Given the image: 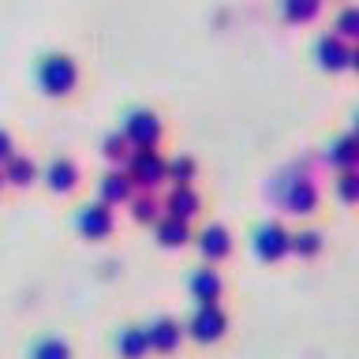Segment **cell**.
Segmentation results:
<instances>
[{"instance_id": "1", "label": "cell", "mask_w": 359, "mask_h": 359, "mask_svg": "<svg viewBox=\"0 0 359 359\" xmlns=\"http://www.w3.org/2000/svg\"><path fill=\"white\" fill-rule=\"evenodd\" d=\"M38 83L45 94L60 97V94H72V86L79 83V67L72 56H45L41 67H38Z\"/></svg>"}, {"instance_id": "2", "label": "cell", "mask_w": 359, "mask_h": 359, "mask_svg": "<svg viewBox=\"0 0 359 359\" xmlns=\"http://www.w3.org/2000/svg\"><path fill=\"white\" fill-rule=\"evenodd\" d=\"M131 184L135 187H146L150 191L154 184H161V180H168V165L157 157L154 146H139V150L131 154Z\"/></svg>"}, {"instance_id": "3", "label": "cell", "mask_w": 359, "mask_h": 359, "mask_svg": "<svg viewBox=\"0 0 359 359\" xmlns=\"http://www.w3.org/2000/svg\"><path fill=\"white\" fill-rule=\"evenodd\" d=\"M123 135L131 139V146H157V139H161V120L154 112H131L128 123H123Z\"/></svg>"}, {"instance_id": "4", "label": "cell", "mask_w": 359, "mask_h": 359, "mask_svg": "<svg viewBox=\"0 0 359 359\" xmlns=\"http://www.w3.org/2000/svg\"><path fill=\"white\" fill-rule=\"evenodd\" d=\"M79 229H83L90 240H97V236H109V232H112V210H109V202L86 206L83 213H79Z\"/></svg>"}, {"instance_id": "5", "label": "cell", "mask_w": 359, "mask_h": 359, "mask_svg": "<svg viewBox=\"0 0 359 359\" xmlns=\"http://www.w3.org/2000/svg\"><path fill=\"white\" fill-rule=\"evenodd\" d=\"M165 210H168V217H180V221H187L191 213L198 210V198H195V191H191V187H176L172 195H168Z\"/></svg>"}, {"instance_id": "6", "label": "cell", "mask_w": 359, "mask_h": 359, "mask_svg": "<svg viewBox=\"0 0 359 359\" xmlns=\"http://www.w3.org/2000/svg\"><path fill=\"white\" fill-rule=\"evenodd\" d=\"M75 180H79L75 165H72V161H64V157L45 168V184H49L53 191H72V187H75Z\"/></svg>"}, {"instance_id": "7", "label": "cell", "mask_w": 359, "mask_h": 359, "mask_svg": "<svg viewBox=\"0 0 359 359\" xmlns=\"http://www.w3.org/2000/svg\"><path fill=\"white\" fill-rule=\"evenodd\" d=\"M131 176L128 172H109L105 180H101V198L105 202H128L131 198Z\"/></svg>"}, {"instance_id": "8", "label": "cell", "mask_w": 359, "mask_h": 359, "mask_svg": "<svg viewBox=\"0 0 359 359\" xmlns=\"http://www.w3.org/2000/svg\"><path fill=\"white\" fill-rule=\"evenodd\" d=\"M4 165H8V168H4V180H8V184H15V187H27V184H34V180H38V168H34V161H27V157H15V154H11Z\"/></svg>"}, {"instance_id": "9", "label": "cell", "mask_w": 359, "mask_h": 359, "mask_svg": "<svg viewBox=\"0 0 359 359\" xmlns=\"http://www.w3.org/2000/svg\"><path fill=\"white\" fill-rule=\"evenodd\" d=\"M116 348H120V352L128 355V359H139V355L146 352V348H150V333H142V330H128V333H123L120 341H116Z\"/></svg>"}, {"instance_id": "10", "label": "cell", "mask_w": 359, "mask_h": 359, "mask_svg": "<svg viewBox=\"0 0 359 359\" xmlns=\"http://www.w3.org/2000/svg\"><path fill=\"white\" fill-rule=\"evenodd\" d=\"M157 236H161L165 247H176V243L187 240V224L180 221V217H165L161 224H157Z\"/></svg>"}, {"instance_id": "11", "label": "cell", "mask_w": 359, "mask_h": 359, "mask_svg": "<svg viewBox=\"0 0 359 359\" xmlns=\"http://www.w3.org/2000/svg\"><path fill=\"white\" fill-rule=\"evenodd\" d=\"M168 180H172L176 187H187L191 180H195V161H191V157H176V161L168 165Z\"/></svg>"}, {"instance_id": "12", "label": "cell", "mask_w": 359, "mask_h": 359, "mask_svg": "<svg viewBox=\"0 0 359 359\" xmlns=\"http://www.w3.org/2000/svg\"><path fill=\"white\" fill-rule=\"evenodd\" d=\"M128 146H131L128 135H109V139H105V157H109V161H123V157L131 154Z\"/></svg>"}, {"instance_id": "13", "label": "cell", "mask_w": 359, "mask_h": 359, "mask_svg": "<svg viewBox=\"0 0 359 359\" xmlns=\"http://www.w3.org/2000/svg\"><path fill=\"white\" fill-rule=\"evenodd\" d=\"M157 210H161V202H157L154 195H139V198H135V217H139V221H154Z\"/></svg>"}, {"instance_id": "14", "label": "cell", "mask_w": 359, "mask_h": 359, "mask_svg": "<svg viewBox=\"0 0 359 359\" xmlns=\"http://www.w3.org/2000/svg\"><path fill=\"white\" fill-rule=\"evenodd\" d=\"M30 359H67V344H60V341H41L38 348H34Z\"/></svg>"}, {"instance_id": "15", "label": "cell", "mask_w": 359, "mask_h": 359, "mask_svg": "<svg viewBox=\"0 0 359 359\" xmlns=\"http://www.w3.org/2000/svg\"><path fill=\"white\" fill-rule=\"evenodd\" d=\"M202 251H206V255H224V251H229L224 232L221 229H206V236H202Z\"/></svg>"}, {"instance_id": "16", "label": "cell", "mask_w": 359, "mask_h": 359, "mask_svg": "<svg viewBox=\"0 0 359 359\" xmlns=\"http://www.w3.org/2000/svg\"><path fill=\"white\" fill-rule=\"evenodd\" d=\"M314 11H318V0H292V4H288L292 19H311Z\"/></svg>"}, {"instance_id": "17", "label": "cell", "mask_w": 359, "mask_h": 359, "mask_svg": "<svg viewBox=\"0 0 359 359\" xmlns=\"http://www.w3.org/2000/svg\"><path fill=\"white\" fill-rule=\"evenodd\" d=\"M322 56H325V64H330V67H341V64H344L341 41H322Z\"/></svg>"}, {"instance_id": "18", "label": "cell", "mask_w": 359, "mask_h": 359, "mask_svg": "<svg viewBox=\"0 0 359 359\" xmlns=\"http://www.w3.org/2000/svg\"><path fill=\"white\" fill-rule=\"evenodd\" d=\"M150 341H157L161 348H168V344L176 341V325H172V322H161L157 330H150Z\"/></svg>"}, {"instance_id": "19", "label": "cell", "mask_w": 359, "mask_h": 359, "mask_svg": "<svg viewBox=\"0 0 359 359\" xmlns=\"http://www.w3.org/2000/svg\"><path fill=\"white\" fill-rule=\"evenodd\" d=\"M341 30L344 34H359V11H348V15L341 19Z\"/></svg>"}, {"instance_id": "20", "label": "cell", "mask_w": 359, "mask_h": 359, "mask_svg": "<svg viewBox=\"0 0 359 359\" xmlns=\"http://www.w3.org/2000/svg\"><path fill=\"white\" fill-rule=\"evenodd\" d=\"M195 288H198V292H217V277L202 273V277H195Z\"/></svg>"}, {"instance_id": "21", "label": "cell", "mask_w": 359, "mask_h": 359, "mask_svg": "<svg viewBox=\"0 0 359 359\" xmlns=\"http://www.w3.org/2000/svg\"><path fill=\"white\" fill-rule=\"evenodd\" d=\"M8 157H11V135L0 131V161H8Z\"/></svg>"}, {"instance_id": "22", "label": "cell", "mask_w": 359, "mask_h": 359, "mask_svg": "<svg viewBox=\"0 0 359 359\" xmlns=\"http://www.w3.org/2000/svg\"><path fill=\"white\" fill-rule=\"evenodd\" d=\"M355 67H359V53H355Z\"/></svg>"}, {"instance_id": "23", "label": "cell", "mask_w": 359, "mask_h": 359, "mask_svg": "<svg viewBox=\"0 0 359 359\" xmlns=\"http://www.w3.org/2000/svg\"><path fill=\"white\" fill-rule=\"evenodd\" d=\"M0 184H4V172H0Z\"/></svg>"}]
</instances>
